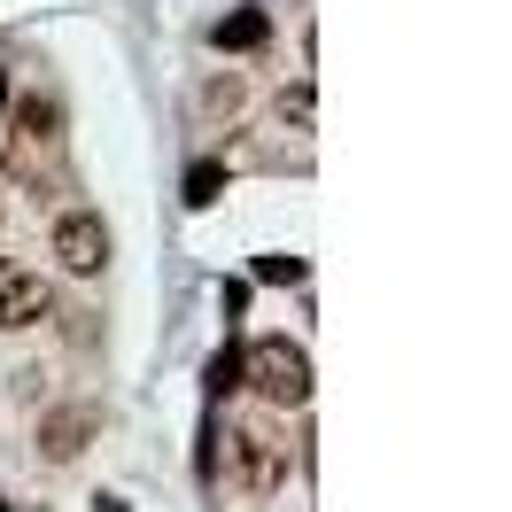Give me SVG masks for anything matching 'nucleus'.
<instances>
[{
  "mask_svg": "<svg viewBox=\"0 0 512 512\" xmlns=\"http://www.w3.org/2000/svg\"><path fill=\"white\" fill-rule=\"evenodd\" d=\"M241 388H256L272 412H303L311 404V350L288 334H264L241 350Z\"/></svg>",
  "mask_w": 512,
  "mask_h": 512,
  "instance_id": "1",
  "label": "nucleus"
},
{
  "mask_svg": "<svg viewBox=\"0 0 512 512\" xmlns=\"http://www.w3.org/2000/svg\"><path fill=\"white\" fill-rule=\"evenodd\" d=\"M233 474H241V489H249V497H280V489H288V443H280V435H272V427H233Z\"/></svg>",
  "mask_w": 512,
  "mask_h": 512,
  "instance_id": "2",
  "label": "nucleus"
},
{
  "mask_svg": "<svg viewBox=\"0 0 512 512\" xmlns=\"http://www.w3.org/2000/svg\"><path fill=\"white\" fill-rule=\"evenodd\" d=\"M55 140V109L39 94H24L16 109H8V132H0V171H16V179H32L39 171V148Z\"/></svg>",
  "mask_w": 512,
  "mask_h": 512,
  "instance_id": "3",
  "label": "nucleus"
},
{
  "mask_svg": "<svg viewBox=\"0 0 512 512\" xmlns=\"http://www.w3.org/2000/svg\"><path fill=\"white\" fill-rule=\"evenodd\" d=\"M47 311H55V288L39 280V264H24V256H0V334L39 326Z\"/></svg>",
  "mask_w": 512,
  "mask_h": 512,
  "instance_id": "4",
  "label": "nucleus"
},
{
  "mask_svg": "<svg viewBox=\"0 0 512 512\" xmlns=\"http://www.w3.org/2000/svg\"><path fill=\"white\" fill-rule=\"evenodd\" d=\"M55 264H63L70 280H94L101 264H109V225H101V210H63V218H55Z\"/></svg>",
  "mask_w": 512,
  "mask_h": 512,
  "instance_id": "5",
  "label": "nucleus"
},
{
  "mask_svg": "<svg viewBox=\"0 0 512 512\" xmlns=\"http://www.w3.org/2000/svg\"><path fill=\"white\" fill-rule=\"evenodd\" d=\"M94 435H101V412H94V404H63V412L39 419V458H47V466H70Z\"/></svg>",
  "mask_w": 512,
  "mask_h": 512,
  "instance_id": "6",
  "label": "nucleus"
},
{
  "mask_svg": "<svg viewBox=\"0 0 512 512\" xmlns=\"http://www.w3.org/2000/svg\"><path fill=\"white\" fill-rule=\"evenodd\" d=\"M264 39H272V16H264V8H233V16L210 24V47H225V55H256Z\"/></svg>",
  "mask_w": 512,
  "mask_h": 512,
  "instance_id": "7",
  "label": "nucleus"
},
{
  "mask_svg": "<svg viewBox=\"0 0 512 512\" xmlns=\"http://www.w3.org/2000/svg\"><path fill=\"white\" fill-rule=\"evenodd\" d=\"M194 109H202V117H225V125H233V117L249 109V86H241V70H225V78H210Z\"/></svg>",
  "mask_w": 512,
  "mask_h": 512,
  "instance_id": "8",
  "label": "nucleus"
},
{
  "mask_svg": "<svg viewBox=\"0 0 512 512\" xmlns=\"http://www.w3.org/2000/svg\"><path fill=\"white\" fill-rule=\"evenodd\" d=\"M218 187H225V163L202 156V163L187 171V202H194V210H210V202H218Z\"/></svg>",
  "mask_w": 512,
  "mask_h": 512,
  "instance_id": "9",
  "label": "nucleus"
},
{
  "mask_svg": "<svg viewBox=\"0 0 512 512\" xmlns=\"http://www.w3.org/2000/svg\"><path fill=\"white\" fill-rule=\"evenodd\" d=\"M256 280L264 288H295L303 280V256H256Z\"/></svg>",
  "mask_w": 512,
  "mask_h": 512,
  "instance_id": "10",
  "label": "nucleus"
},
{
  "mask_svg": "<svg viewBox=\"0 0 512 512\" xmlns=\"http://www.w3.org/2000/svg\"><path fill=\"white\" fill-rule=\"evenodd\" d=\"M241 388V350H218L210 357V396H233Z\"/></svg>",
  "mask_w": 512,
  "mask_h": 512,
  "instance_id": "11",
  "label": "nucleus"
},
{
  "mask_svg": "<svg viewBox=\"0 0 512 512\" xmlns=\"http://www.w3.org/2000/svg\"><path fill=\"white\" fill-rule=\"evenodd\" d=\"M280 125L311 132V86H295V94H280Z\"/></svg>",
  "mask_w": 512,
  "mask_h": 512,
  "instance_id": "12",
  "label": "nucleus"
},
{
  "mask_svg": "<svg viewBox=\"0 0 512 512\" xmlns=\"http://www.w3.org/2000/svg\"><path fill=\"white\" fill-rule=\"evenodd\" d=\"M0 109H8V63H0Z\"/></svg>",
  "mask_w": 512,
  "mask_h": 512,
  "instance_id": "13",
  "label": "nucleus"
},
{
  "mask_svg": "<svg viewBox=\"0 0 512 512\" xmlns=\"http://www.w3.org/2000/svg\"><path fill=\"white\" fill-rule=\"evenodd\" d=\"M0 512H8V505H0Z\"/></svg>",
  "mask_w": 512,
  "mask_h": 512,
  "instance_id": "14",
  "label": "nucleus"
}]
</instances>
